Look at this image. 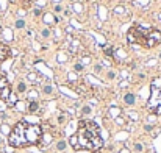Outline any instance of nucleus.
I'll use <instances>...</instances> for the list:
<instances>
[{
	"instance_id": "obj_1",
	"label": "nucleus",
	"mask_w": 161,
	"mask_h": 153,
	"mask_svg": "<svg viewBox=\"0 0 161 153\" xmlns=\"http://www.w3.org/2000/svg\"><path fill=\"white\" fill-rule=\"evenodd\" d=\"M42 138V128L38 124H30L27 120H20L16 124V127L10 131V142L11 147L19 148V147H28L39 144Z\"/></svg>"
},
{
	"instance_id": "obj_2",
	"label": "nucleus",
	"mask_w": 161,
	"mask_h": 153,
	"mask_svg": "<svg viewBox=\"0 0 161 153\" xmlns=\"http://www.w3.org/2000/svg\"><path fill=\"white\" fill-rule=\"evenodd\" d=\"M78 147L86 150H99L103 147V139L100 136V130L95 122L81 120L78 125Z\"/></svg>"
},
{
	"instance_id": "obj_3",
	"label": "nucleus",
	"mask_w": 161,
	"mask_h": 153,
	"mask_svg": "<svg viewBox=\"0 0 161 153\" xmlns=\"http://www.w3.org/2000/svg\"><path fill=\"white\" fill-rule=\"evenodd\" d=\"M149 27H144V25H133L128 31H127V39H128L130 44H139L142 47H146V41L149 38V33H150Z\"/></svg>"
},
{
	"instance_id": "obj_4",
	"label": "nucleus",
	"mask_w": 161,
	"mask_h": 153,
	"mask_svg": "<svg viewBox=\"0 0 161 153\" xmlns=\"http://www.w3.org/2000/svg\"><path fill=\"white\" fill-rule=\"evenodd\" d=\"M152 92H153V94L150 97L149 108H150V111H153L156 114H161V84H160V88L153 86Z\"/></svg>"
},
{
	"instance_id": "obj_5",
	"label": "nucleus",
	"mask_w": 161,
	"mask_h": 153,
	"mask_svg": "<svg viewBox=\"0 0 161 153\" xmlns=\"http://www.w3.org/2000/svg\"><path fill=\"white\" fill-rule=\"evenodd\" d=\"M160 42H161V31L160 30H150L149 38H147V41H146V47L152 49V47H155V45H158Z\"/></svg>"
},
{
	"instance_id": "obj_6",
	"label": "nucleus",
	"mask_w": 161,
	"mask_h": 153,
	"mask_svg": "<svg viewBox=\"0 0 161 153\" xmlns=\"http://www.w3.org/2000/svg\"><path fill=\"white\" fill-rule=\"evenodd\" d=\"M11 55V49L8 47L6 44H0V61H5V59L10 58Z\"/></svg>"
},
{
	"instance_id": "obj_7",
	"label": "nucleus",
	"mask_w": 161,
	"mask_h": 153,
	"mask_svg": "<svg viewBox=\"0 0 161 153\" xmlns=\"http://www.w3.org/2000/svg\"><path fill=\"white\" fill-rule=\"evenodd\" d=\"M28 113H31V114H35V113H38L39 111V103H38L36 100H31L30 103H28Z\"/></svg>"
},
{
	"instance_id": "obj_8",
	"label": "nucleus",
	"mask_w": 161,
	"mask_h": 153,
	"mask_svg": "<svg viewBox=\"0 0 161 153\" xmlns=\"http://www.w3.org/2000/svg\"><path fill=\"white\" fill-rule=\"evenodd\" d=\"M124 102L127 105H134V102H136V97H134V94H131V92H127V94L124 95Z\"/></svg>"
},
{
	"instance_id": "obj_9",
	"label": "nucleus",
	"mask_w": 161,
	"mask_h": 153,
	"mask_svg": "<svg viewBox=\"0 0 161 153\" xmlns=\"http://www.w3.org/2000/svg\"><path fill=\"white\" fill-rule=\"evenodd\" d=\"M56 20H58V19H55L52 14H49V13H45V14H44V22H45V24H55Z\"/></svg>"
},
{
	"instance_id": "obj_10",
	"label": "nucleus",
	"mask_w": 161,
	"mask_h": 153,
	"mask_svg": "<svg viewBox=\"0 0 161 153\" xmlns=\"http://www.w3.org/2000/svg\"><path fill=\"white\" fill-rule=\"evenodd\" d=\"M69 144L75 148V150H78V148H80V147H78V138H77V134H75V136H72V138L69 139Z\"/></svg>"
},
{
	"instance_id": "obj_11",
	"label": "nucleus",
	"mask_w": 161,
	"mask_h": 153,
	"mask_svg": "<svg viewBox=\"0 0 161 153\" xmlns=\"http://www.w3.org/2000/svg\"><path fill=\"white\" fill-rule=\"evenodd\" d=\"M103 52H105V56H114V50H113L111 45H105Z\"/></svg>"
},
{
	"instance_id": "obj_12",
	"label": "nucleus",
	"mask_w": 161,
	"mask_h": 153,
	"mask_svg": "<svg viewBox=\"0 0 161 153\" xmlns=\"http://www.w3.org/2000/svg\"><path fill=\"white\" fill-rule=\"evenodd\" d=\"M56 148H58V150H64V148H66V141H60L56 144Z\"/></svg>"
},
{
	"instance_id": "obj_13",
	"label": "nucleus",
	"mask_w": 161,
	"mask_h": 153,
	"mask_svg": "<svg viewBox=\"0 0 161 153\" xmlns=\"http://www.w3.org/2000/svg\"><path fill=\"white\" fill-rule=\"evenodd\" d=\"M25 89H27L25 83H19V84H17V91H19V92H25Z\"/></svg>"
},
{
	"instance_id": "obj_14",
	"label": "nucleus",
	"mask_w": 161,
	"mask_h": 153,
	"mask_svg": "<svg viewBox=\"0 0 161 153\" xmlns=\"http://www.w3.org/2000/svg\"><path fill=\"white\" fill-rule=\"evenodd\" d=\"M16 27H17V28H24L25 27V22H24L22 19H19L17 22H16Z\"/></svg>"
},
{
	"instance_id": "obj_15",
	"label": "nucleus",
	"mask_w": 161,
	"mask_h": 153,
	"mask_svg": "<svg viewBox=\"0 0 161 153\" xmlns=\"http://www.w3.org/2000/svg\"><path fill=\"white\" fill-rule=\"evenodd\" d=\"M28 80H31V81L35 83L36 80H38V75H36V74H28Z\"/></svg>"
},
{
	"instance_id": "obj_16",
	"label": "nucleus",
	"mask_w": 161,
	"mask_h": 153,
	"mask_svg": "<svg viewBox=\"0 0 161 153\" xmlns=\"http://www.w3.org/2000/svg\"><path fill=\"white\" fill-rule=\"evenodd\" d=\"M81 113L84 114V116H86V114H89V113H91V108H89V106H83V109H81Z\"/></svg>"
},
{
	"instance_id": "obj_17",
	"label": "nucleus",
	"mask_w": 161,
	"mask_h": 153,
	"mask_svg": "<svg viewBox=\"0 0 161 153\" xmlns=\"http://www.w3.org/2000/svg\"><path fill=\"white\" fill-rule=\"evenodd\" d=\"M58 122H60V124H64V122H66V116H64V114H60V116H58Z\"/></svg>"
},
{
	"instance_id": "obj_18",
	"label": "nucleus",
	"mask_w": 161,
	"mask_h": 153,
	"mask_svg": "<svg viewBox=\"0 0 161 153\" xmlns=\"http://www.w3.org/2000/svg\"><path fill=\"white\" fill-rule=\"evenodd\" d=\"M42 36H44V38H49V36H50V30H49V28L42 30Z\"/></svg>"
},
{
	"instance_id": "obj_19",
	"label": "nucleus",
	"mask_w": 161,
	"mask_h": 153,
	"mask_svg": "<svg viewBox=\"0 0 161 153\" xmlns=\"http://www.w3.org/2000/svg\"><path fill=\"white\" fill-rule=\"evenodd\" d=\"M74 69L77 70V72H81V70H83V66H81V64H75V66H74Z\"/></svg>"
},
{
	"instance_id": "obj_20",
	"label": "nucleus",
	"mask_w": 161,
	"mask_h": 153,
	"mask_svg": "<svg viewBox=\"0 0 161 153\" xmlns=\"http://www.w3.org/2000/svg\"><path fill=\"white\" fill-rule=\"evenodd\" d=\"M141 150H142L141 144H134V152H141Z\"/></svg>"
},
{
	"instance_id": "obj_21",
	"label": "nucleus",
	"mask_w": 161,
	"mask_h": 153,
	"mask_svg": "<svg viewBox=\"0 0 161 153\" xmlns=\"http://www.w3.org/2000/svg\"><path fill=\"white\" fill-rule=\"evenodd\" d=\"M44 92L45 94H50L52 92V86H44Z\"/></svg>"
},
{
	"instance_id": "obj_22",
	"label": "nucleus",
	"mask_w": 161,
	"mask_h": 153,
	"mask_svg": "<svg viewBox=\"0 0 161 153\" xmlns=\"http://www.w3.org/2000/svg\"><path fill=\"white\" fill-rule=\"evenodd\" d=\"M36 94H38V92H36V91H31V92H30V97H31V99H33V97H36Z\"/></svg>"
},
{
	"instance_id": "obj_23",
	"label": "nucleus",
	"mask_w": 161,
	"mask_h": 153,
	"mask_svg": "<svg viewBox=\"0 0 161 153\" xmlns=\"http://www.w3.org/2000/svg\"><path fill=\"white\" fill-rule=\"evenodd\" d=\"M69 78H70V80H77V75H74V74H70V75H69Z\"/></svg>"
},
{
	"instance_id": "obj_24",
	"label": "nucleus",
	"mask_w": 161,
	"mask_h": 153,
	"mask_svg": "<svg viewBox=\"0 0 161 153\" xmlns=\"http://www.w3.org/2000/svg\"><path fill=\"white\" fill-rule=\"evenodd\" d=\"M41 14V10H35V16H39Z\"/></svg>"
},
{
	"instance_id": "obj_25",
	"label": "nucleus",
	"mask_w": 161,
	"mask_h": 153,
	"mask_svg": "<svg viewBox=\"0 0 161 153\" xmlns=\"http://www.w3.org/2000/svg\"><path fill=\"white\" fill-rule=\"evenodd\" d=\"M121 153H128V150H127V148H124V150H121Z\"/></svg>"
},
{
	"instance_id": "obj_26",
	"label": "nucleus",
	"mask_w": 161,
	"mask_h": 153,
	"mask_svg": "<svg viewBox=\"0 0 161 153\" xmlns=\"http://www.w3.org/2000/svg\"><path fill=\"white\" fill-rule=\"evenodd\" d=\"M2 144H3V139H2V138H0V145H2Z\"/></svg>"
},
{
	"instance_id": "obj_27",
	"label": "nucleus",
	"mask_w": 161,
	"mask_h": 153,
	"mask_svg": "<svg viewBox=\"0 0 161 153\" xmlns=\"http://www.w3.org/2000/svg\"><path fill=\"white\" fill-rule=\"evenodd\" d=\"M160 58H161V53H160Z\"/></svg>"
}]
</instances>
